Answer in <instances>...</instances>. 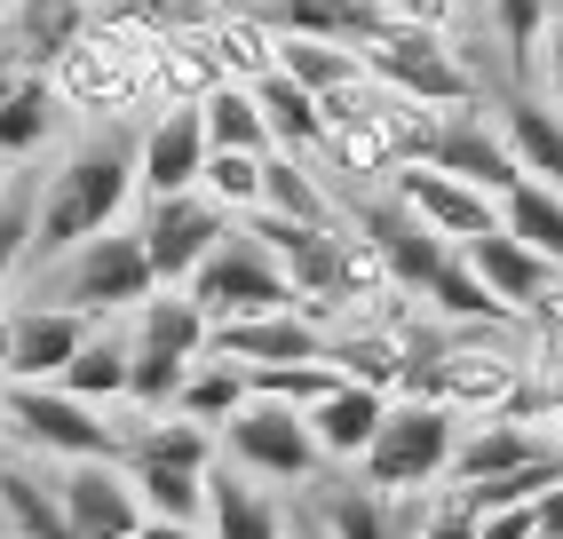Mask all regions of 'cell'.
Segmentation results:
<instances>
[{"label":"cell","mask_w":563,"mask_h":539,"mask_svg":"<svg viewBox=\"0 0 563 539\" xmlns=\"http://www.w3.org/2000/svg\"><path fill=\"white\" fill-rule=\"evenodd\" d=\"M0 381H9V310H0Z\"/></svg>","instance_id":"46"},{"label":"cell","mask_w":563,"mask_h":539,"mask_svg":"<svg viewBox=\"0 0 563 539\" xmlns=\"http://www.w3.org/2000/svg\"><path fill=\"white\" fill-rule=\"evenodd\" d=\"M373 9H382V24H421V32H444L461 0H373Z\"/></svg>","instance_id":"41"},{"label":"cell","mask_w":563,"mask_h":539,"mask_svg":"<svg viewBox=\"0 0 563 539\" xmlns=\"http://www.w3.org/2000/svg\"><path fill=\"white\" fill-rule=\"evenodd\" d=\"M24 254H32V183L9 175V190H0V301L24 278Z\"/></svg>","instance_id":"39"},{"label":"cell","mask_w":563,"mask_h":539,"mask_svg":"<svg viewBox=\"0 0 563 539\" xmlns=\"http://www.w3.org/2000/svg\"><path fill=\"white\" fill-rule=\"evenodd\" d=\"M476 539H540L532 499H516V508H484V516H476Z\"/></svg>","instance_id":"42"},{"label":"cell","mask_w":563,"mask_h":539,"mask_svg":"<svg viewBox=\"0 0 563 539\" xmlns=\"http://www.w3.org/2000/svg\"><path fill=\"white\" fill-rule=\"evenodd\" d=\"M548 437L532 429V420H508V413H476L468 429L453 437V460H444V476L453 484H484V476H508L523 469V460H540Z\"/></svg>","instance_id":"18"},{"label":"cell","mask_w":563,"mask_h":539,"mask_svg":"<svg viewBox=\"0 0 563 539\" xmlns=\"http://www.w3.org/2000/svg\"><path fill=\"white\" fill-rule=\"evenodd\" d=\"M0 16H9V0H0Z\"/></svg>","instance_id":"50"},{"label":"cell","mask_w":563,"mask_h":539,"mask_svg":"<svg viewBox=\"0 0 563 539\" xmlns=\"http://www.w3.org/2000/svg\"><path fill=\"white\" fill-rule=\"evenodd\" d=\"M357 64H365V80H382L412 103H437V111H453V103H476V72L453 56V41L444 32H421V24H373L365 41H357Z\"/></svg>","instance_id":"6"},{"label":"cell","mask_w":563,"mask_h":539,"mask_svg":"<svg viewBox=\"0 0 563 539\" xmlns=\"http://www.w3.org/2000/svg\"><path fill=\"white\" fill-rule=\"evenodd\" d=\"M461 262L484 278V294H493L508 318H516V310H532V301L563 278V270H555L548 254H532L523 239H508V230H484V239H468V246H461Z\"/></svg>","instance_id":"17"},{"label":"cell","mask_w":563,"mask_h":539,"mask_svg":"<svg viewBox=\"0 0 563 539\" xmlns=\"http://www.w3.org/2000/svg\"><path fill=\"white\" fill-rule=\"evenodd\" d=\"M0 405H9V444H24L32 460H103L120 452V429L80 405L56 381H0Z\"/></svg>","instance_id":"7"},{"label":"cell","mask_w":563,"mask_h":539,"mask_svg":"<svg viewBox=\"0 0 563 539\" xmlns=\"http://www.w3.org/2000/svg\"><path fill=\"white\" fill-rule=\"evenodd\" d=\"M548 88H555V111H563V32L548 41Z\"/></svg>","instance_id":"45"},{"label":"cell","mask_w":563,"mask_h":539,"mask_svg":"<svg viewBox=\"0 0 563 539\" xmlns=\"http://www.w3.org/2000/svg\"><path fill=\"white\" fill-rule=\"evenodd\" d=\"M199 167H207L199 103H159L152 120L135 128V190H143V199H167V190H199Z\"/></svg>","instance_id":"14"},{"label":"cell","mask_w":563,"mask_h":539,"mask_svg":"<svg viewBox=\"0 0 563 539\" xmlns=\"http://www.w3.org/2000/svg\"><path fill=\"white\" fill-rule=\"evenodd\" d=\"M318 516L333 539H412V524H421V508H397V492H373V484H333Z\"/></svg>","instance_id":"26"},{"label":"cell","mask_w":563,"mask_h":539,"mask_svg":"<svg viewBox=\"0 0 563 539\" xmlns=\"http://www.w3.org/2000/svg\"><path fill=\"white\" fill-rule=\"evenodd\" d=\"M207 88H222L207 41H199V32H159V41H152V64H143V96H159V103H199Z\"/></svg>","instance_id":"27"},{"label":"cell","mask_w":563,"mask_h":539,"mask_svg":"<svg viewBox=\"0 0 563 539\" xmlns=\"http://www.w3.org/2000/svg\"><path fill=\"white\" fill-rule=\"evenodd\" d=\"M254 103H262V128H271V151H294V160H310L325 120H318V96L294 88L286 72H262L254 80Z\"/></svg>","instance_id":"28"},{"label":"cell","mask_w":563,"mask_h":539,"mask_svg":"<svg viewBox=\"0 0 563 539\" xmlns=\"http://www.w3.org/2000/svg\"><path fill=\"white\" fill-rule=\"evenodd\" d=\"M271 16L278 32H318V41H365L373 24H382V9H373V0H271Z\"/></svg>","instance_id":"34"},{"label":"cell","mask_w":563,"mask_h":539,"mask_svg":"<svg viewBox=\"0 0 563 539\" xmlns=\"http://www.w3.org/2000/svg\"><path fill=\"white\" fill-rule=\"evenodd\" d=\"M350 230L382 254V270H389L397 294H429V278L453 262V239H437V230L421 215H405L389 190H382V199H350Z\"/></svg>","instance_id":"10"},{"label":"cell","mask_w":563,"mask_h":539,"mask_svg":"<svg viewBox=\"0 0 563 539\" xmlns=\"http://www.w3.org/2000/svg\"><path fill=\"white\" fill-rule=\"evenodd\" d=\"M278 72L294 88H310V96H333V88H350L357 80V48L350 41H318V32H278Z\"/></svg>","instance_id":"30"},{"label":"cell","mask_w":563,"mask_h":539,"mask_svg":"<svg viewBox=\"0 0 563 539\" xmlns=\"http://www.w3.org/2000/svg\"><path fill=\"white\" fill-rule=\"evenodd\" d=\"M421 167H437V175H461V183H476V190H500L523 175L516 167V151H508V135L500 128H484V111H468V103H453L437 120V143H429V160Z\"/></svg>","instance_id":"15"},{"label":"cell","mask_w":563,"mask_h":539,"mask_svg":"<svg viewBox=\"0 0 563 539\" xmlns=\"http://www.w3.org/2000/svg\"><path fill=\"white\" fill-rule=\"evenodd\" d=\"M412 539H476V499L453 484L444 499H429L421 508V524H412Z\"/></svg>","instance_id":"40"},{"label":"cell","mask_w":563,"mask_h":539,"mask_svg":"<svg viewBox=\"0 0 563 539\" xmlns=\"http://www.w3.org/2000/svg\"><path fill=\"white\" fill-rule=\"evenodd\" d=\"M143 516H167V524H199L207 516V469H128Z\"/></svg>","instance_id":"36"},{"label":"cell","mask_w":563,"mask_h":539,"mask_svg":"<svg viewBox=\"0 0 563 539\" xmlns=\"http://www.w3.org/2000/svg\"><path fill=\"white\" fill-rule=\"evenodd\" d=\"M548 24H555V32H563V0H548Z\"/></svg>","instance_id":"47"},{"label":"cell","mask_w":563,"mask_h":539,"mask_svg":"<svg viewBox=\"0 0 563 539\" xmlns=\"http://www.w3.org/2000/svg\"><path fill=\"white\" fill-rule=\"evenodd\" d=\"M500 230L563 270V190H548V183H532V175H516V183L500 190Z\"/></svg>","instance_id":"29"},{"label":"cell","mask_w":563,"mask_h":539,"mask_svg":"<svg viewBox=\"0 0 563 539\" xmlns=\"http://www.w3.org/2000/svg\"><path fill=\"white\" fill-rule=\"evenodd\" d=\"M214 444L231 452L239 476H271V484H302V476L325 469L318 444H310V420L294 413V405H278V397H246V405L214 429Z\"/></svg>","instance_id":"8"},{"label":"cell","mask_w":563,"mask_h":539,"mask_svg":"<svg viewBox=\"0 0 563 539\" xmlns=\"http://www.w3.org/2000/svg\"><path fill=\"white\" fill-rule=\"evenodd\" d=\"M56 80L48 72H32V64H9L0 72V151L9 160H32L48 135H56Z\"/></svg>","instance_id":"21"},{"label":"cell","mask_w":563,"mask_h":539,"mask_svg":"<svg viewBox=\"0 0 563 539\" xmlns=\"http://www.w3.org/2000/svg\"><path fill=\"white\" fill-rule=\"evenodd\" d=\"M183 294L199 301V318L222 326V318H254V310H294V286H286V270L278 254L254 239V230L231 215V230L207 246V262L183 278Z\"/></svg>","instance_id":"5"},{"label":"cell","mask_w":563,"mask_h":539,"mask_svg":"<svg viewBox=\"0 0 563 539\" xmlns=\"http://www.w3.org/2000/svg\"><path fill=\"white\" fill-rule=\"evenodd\" d=\"M0 516H9L16 539H80V531L64 524V508H56V484H41L32 469H16L9 452H0Z\"/></svg>","instance_id":"31"},{"label":"cell","mask_w":563,"mask_h":539,"mask_svg":"<svg viewBox=\"0 0 563 539\" xmlns=\"http://www.w3.org/2000/svg\"><path fill=\"white\" fill-rule=\"evenodd\" d=\"M199 41H207V56H214V72L222 80H262V72H278V24L262 16V9H214L207 24H199Z\"/></svg>","instance_id":"20"},{"label":"cell","mask_w":563,"mask_h":539,"mask_svg":"<svg viewBox=\"0 0 563 539\" xmlns=\"http://www.w3.org/2000/svg\"><path fill=\"white\" fill-rule=\"evenodd\" d=\"M0 452H9V405H0Z\"/></svg>","instance_id":"48"},{"label":"cell","mask_w":563,"mask_h":539,"mask_svg":"<svg viewBox=\"0 0 563 539\" xmlns=\"http://www.w3.org/2000/svg\"><path fill=\"white\" fill-rule=\"evenodd\" d=\"M207 539H286V516L271 492H254L239 469H207Z\"/></svg>","instance_id":"25"},{"label":"cell","mask_w":563,"mask_h":539,"mask_svg":"<svg viewBox=\"0 0 563 539\" xmlns=\"http://www.w3.org/2000/svg\"><path fill=\"white\" fill-rule=\"evenodd\" d=\"M262 207L286 215V222H342L333 199L318 190L310 160H294V151H262Z\"/></svg>","instance_id":"33"},{"label":"cell","mask_w":563,"mask_h":539,"mask_svg":"<svg viewBox=\"0 0 563 539\" xmlns=\"http://www.w3.org/2000/svg\"><path fill=\"white\" fill-rule=\"evenodd\" d=\"M9 167H16V160H9V151H0V190H9Z\"/></svg>","instance_id":"49"},{"label":"cell","mask_w":563,"mask_h":539,"mask_svg":"<svg viewBox=\"0 0 563 539\" xmlns=\"http://www.w3.org/2000/svg\"><path fill=\"white\" fill-rule=\"evenodd\" d=\"M128 199H135V120H103L88 143L64 151L41 190H32V254H24V270H41L64 246L111 230L128 215Z\"/></svg>","instance_id":"1"},{"label":"cell","mask_w":563,"mask_h":539,"mask_svg":"<svg viewBox=\"0 0 563 539\" xmlns=\"http://www.w3.org/2000/svg\"><path fill=\"white\" fill-rule=\"evenodd\" d=\"M453 437H461V413L437 405V397H389L382 429H373V444L357 452V476L373 492H429L444 476V460H453Z\"/></svg>","instance_id":"4"},{"label":"cell","mask_w":563,"mask_h":539,"mask_svg":"<svg viewBox=\"0 0 563 539\" xmlns=\"http://www.w3.org/2000/svg\"><path fill=\"white\" fill-rule=\"evenodd\" d=\"M88 16H96L88 0H9V64L48 72L88 32Z\"/></svg>","instance_id":"22"},{"label":"cell","mask_w":563,"mask_h":539,"mask_svg":"<svg viewBox=\"0 0 563 539\" xmlns=\"http://www.w3.org/2000/svg\"><path fill=\"white\" fill-rule=\"evenodd\" d=\"M382 413H389V397H382V389H365V381H333V389H325L302 420H310L318 460H350V469H357V452L373 444Z\"/></svg>","instance_id":"19"},{"label":"cell","mask_w":563,"mask_h":539,"mask_svg":"<svg viewBox=\"0 0 563 539\" xmlns=\"http://www.w3.org/2000/svg\"><path fill=\"white\" fill-rule=\"evenodd\" d=\"M96 318L64 310V301H24L9 310V381H56L71 365V350L88 341Z\"/></svg>","instance_id":"16"},{"label":"cell","mask_w":563,"mask_h":539,"mask_svg":"<svg viewBox=\"0 0 563 539\" xmlns=\"http://www.w3.org/2000/svg\"><path fill=\"white\" fill-rule=\"evenodd\" d=\"M500 135H508V151H516L523 175L548 183V190H563V111H555V103L508 96V103H500Z\"/></svg>","instance_id":"23"},{"label":"cell","mask_w":563,"mask_h":539,"mask_svg":"<svg viewBox=\"0 0 563 539\" xmlns=\"http://www.w3.org/2000/svg\"><path fill=\"white\" fill-rule=\"evenodd\" d=\"M207 358L239 365V373H254V365H310V358H325V326L302 318V310L222 318V326H207Z\"/></svg>","instance_id":"13"},{"label":"cell","mask_w":563,"mask_h":539,"mask_svg":"<svg viewBox=\"0 0 563 539\" xmlns=\"http://www.w3.org/2000/svg\"><path fill=\"white\" fill-rule=\"evenodd\" d=\"M493 24H500L508 72L532 80V72H540V32H548V0H493Z\"/></svg>","instance_id":"38"},{"label":"cell","mask_w":563,"mask_h":539,"mask_svg":"<svg viewBox=\"0 0 563 539\" xmlns=\"http://www.w3.org/2000/svg\"><path fill=\"white\" fill-rule=\"evenodd\" d=\"M152 286L159 278H152V262H143V239L111 222L96 239L64 246L56 262H41V294L32 301H64V310H80V318H128Z\"/></svg>","instance_id":"3"},{"label":"cell","mask_w":563,"mask_h":539,"mask_svg":"<svg viewBox=\"0 0 563 539\" xmlns=\"http://www.w3.org/2000/svg\"><path fill=\"white\" fill-rule=\"evenodd\" d=\"M56 389H71L80 405H120V397H128V326L96 318L88 341L71 350V365L56 373Z\"/></svg>","instance_id":"24"},{"label":"cell","mask_w":563,"mask_h":539,"mask_svg":"<svg viewBox=\"0 0 563 539\" xmlns=\"http://www.w3.org/2000/svg\"><path fill=\"white\" fill-rule=\"evenodd\" d=\"M231 230V215H222L207 190H167V199H152L143 207V222H135V239H143V262H152V278L159 286H183L191 270L207 262V246Z\"/></svg>","instance_id":"9"},{"label":"cell","mask_w":563,"mask_h":539,"mask_svg":"<svg viewBox=\"0 0 563 539\" xmlns=\"http://www.w3.org/2000/svg\"><path fill=\"white\" fill-rule=\"evenodd\" d=\"M199 128H207V151H271V128H262V103L246 80H222L199 96Z\"/></svg>","instance_id":"32"},{"label":"cell","mask_w":563,"mask_h":539,"mask_svg":"<svg viewBox=\"0 0 563 539\" xmlns=\"http://www.w3.org/2000/svg\"><path fill=\"white\" fill-rule=\"evenodd\" d=\"M128 318H135L128 326V405L135 413H167L183 373L207 358V318H199V301L183 286H152Z\"/></svg>","instance_id":"2"},{"label":"cell","mask_w":563,"mask_h":539,"mask_svg":"<svg viewBox=\"0 0 563 539\" xmlns=\"http://www.w3.org/2000/svg\"><path fill=\"white\" fill-rule=\"evenodd\" d=\"M56 508L64 524L80 531V539H135L143 531V499L128 484L120 460H64V476H56Z\"/></svg>","instance_id":"12"},{"label":"cell","mask_w":563,"mask_h":539,"mask_svg":"<svg viewBox=\"0 0 563 539\" xmlns=\"http://www.w3.org/2000/svg\"><path fill=\"white\" fill-rule=\"evenodd\" d=\"M246 405V373L239 365H222V358H199L191 373H183V389H175V405L167 413H183V420H199V429H222Z\"/></svg>","instance_id":"35"},{"label":"cell","mask_w":563,"mask_h":539,"mask_svg":"<svg viewBox=\"0 0 563 539\" xmlns=\"http://www.w3.org/2000/svg\"><path fill=\"white\" fill-rule=\"evenodd\" d=\"M135 539H207L199 524H167V516H143V531Z\"/></svg>","instance_id":"44"},{"label":"cell","mask_w":563,"mask_h":539,"mask_svg":"<svg viewBox=\"0 0 563 539\" xmlns=\"http://www.w3.org/2000/svg\"><path fill=\"white\" fill-rule=\"evenodd\" d=\"M389 199H397L405 215H421L437 239H453V246L484 239V230H500V199H493V190H476V183H461V175H437V167H421V160L389 167Z\"/></svg>","instance_id":"11"},{"label":"cell","mask_w":563,"mask_h":539,"mask_svg":"<svg viewBox=\"0 0 563 539\" xmlns=\"http://www.w3.org/2000/svg\"><path fill=\"white\" fill-rule=\"evenodd\" d=\"M199 190H207L222 215H254L262 207V151H207Z\"/></svg>","instance_id":"37"},{"label":"cell","mask_w":563,"mask_h":539,"mask_svg":"<svg viewBox=\"0 0 563 539\" xmlns=\"http://www.w3.org/2000/svg\"><path fill=\"white\" fill-rule=\"evenodd\" d=\"M532 516H540V539H563V476L532 499Z\"/></svg>","instance_id":"43"}]
</instances>
